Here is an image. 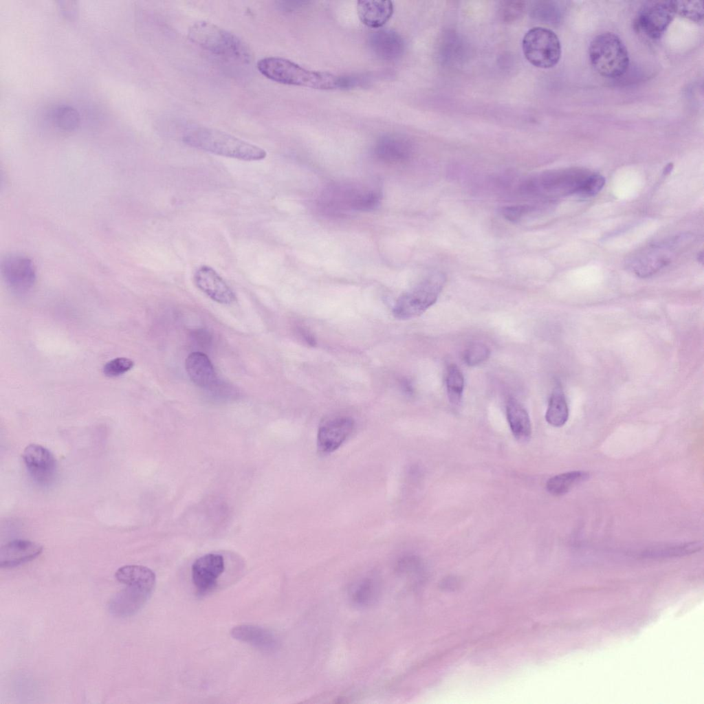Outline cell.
Here are the masks:
<instances>
[{
    "mask_svg": "<svg viewBox=\"0 0 704 704\" xmlns=\"http://www.w3.org/2000/svg\"><path fill=\"white\" fill-rule=\"evenodd\" d=\"M115 577L126 587L110 600L109 610L116 617L133 615L150 598L155 586V574L144 566L125 565L116 571Z\"/></svg>",
    "mask_w": 704,
    "mask_h": 704,
    "instance_id": "7a4b0ae2",
    "label": "cell"
},
{
    "mask_svg": "<svg viewBox=\"0 0 704 704\" xmlns=\"http://www.w3.org/2000/svg\"><path fill=\"white\" fill-rule=\"evenodd\" d=\"M232 637L240 641L249 644L265 652H272L278 647L276 636L268 629L252 625L241 624L231 630Z\"/></svg>",
    "mask_w": 704,
    "mask_h": 704,
    "instance_id": "d6986e66",
    "label": "cell"
},
{
    "mask_svg": "<svg viewBox=\"0 0 704 704\" xmlns=\"http://www.w3.org/2000/svg\"><path fill=\"white\" fill-rule=\"evenodd\" d=\"M676 14L675 1H648L635 19L636 28L652 39L659 38Z\"/></svg>",
    "mask_w": 704,
    "mask_h": 704,
    "instance_id": "30bf717a",
    "label": "cell"
},
{
    "mask_svg": "<svg viewBox=\"0 0 704 704\" xmlns=\"http://www.w3.org/2000/svg\"><path fill=\"white\" fill-rule=\"evenodd\" d=\"M182 140L190 146L244 161L261 160L267 156L266 151L262 148L211 128L199 127L190 130L184 134Z\"/></svg>",
    "mask_w": 704,
    "mask_h": 704,
    "instance_id": "3957f363",
    "label": "cell"
},
{
    "mask_svg": "<svg viewBox=\"0 0 704 704\" xmlns=\"http://www.w3.org/2000/svg\"><path fill=\"white\" fill-rule=\"evenodd\" d=\"M446 388L450 402L453 405H458L463 396L464 377L460 369L455 364H451L448 368Z\"/></svg>",
    "mask_w": 704,
    "mask_h": 704,
    "instance_id": "4316f807",
    "label": "cell"
},
{
    "mask_svg": "<svg viewBox=\"0 0 704 704\" xmlns=\"http://www.w3.org/2000/svg\"><path fill=\"white\" fill-rule=\"evenodd\" d=\"M568 417L567 402L562 388L558 385L550 397L545 419L550 425L561 427L567 421Z\"/></svg>",
    "mask_w": 704,
    "mask_h": 704,
    "instance_id": "cb8c5ba5",
    "label": "cell"
},
{
    "mask_svg": "<svg viewBox=\"0 0 704 704\" xmlns=\"http://www.w3.org/2000/svg\"><path fill=\"white\" fill-rule=\"evenodd\" d=\"M506 409L508 423L514 436L519 441L529 439L531 433V421L525 408L517 400L510 398Z\"/></svg>",
    "mask_w": 704,
    "mask_h": 704,
    "instance_id": "7402d4cb",
    "label": "cell"
},
{
    "mask_svg": "<svg viewBox=\"0 0 704 704\" xmlns=\"http://www.w3.org/2000/svg\"><path fill=\"white\" fill-rule=\"evenodd\" d=\"M24 464L33 479L41 485H48L55 478L56 462L52 453L46 448L32 443L23 450Z\"/></svg>",
    "mask_w": 704,
    "mask_h": 704,
    "instance_id": "4fadbf2b",
    "label": "cell"
},
{
    "mask_svg": "<svg viewBox=\"0 0 704 704\" xmlns=\"http://www.w3.org/2000/svg\"><path fill=\"white\" fill-rule=\"evenodd\" d=\"M525 5L522 1H503L499 6V16L505 22L516 21L523 14Z\"/></svg>",
    "mask_w": 704,
    "mask_h": 704,
    "instance_id": "f546056e",
    "label": "cell"
},
{
    "mask_svg": "<svg viewBox=\"0 0 704 704\" xmlns=\"http://www.w3.org/2000/svg\"><path fill=\"white\" fill-rule=\"evenodd\" d=\"M588 473L583 471H570L550 478L546 484L547 490L552 495L559 496L566 494L579 483L586 480Z\"/></svg>",
    "mask_w": 704,
    "mask_h": 704,
    "instance_id": "d4e9b609",
    "label": "cell"
},
{
    "mask_svg": "<svg viewBox=\"0 0 704 704\" xmlns=\"http://www.w3.org/2000/svg\"><path fill=\"white\" fill-rule=\"evenodd\" d=\"M701 548L702 544L699 542H690L648 549L643 552L641 556L646 558L681 556L696 552Z\"/></svg>",
    "mask_w": 704,
    "mask_h": 704,
    "instance_id": "484cf974",
    "label": "cell"
},
{
    "mask_svg": "<svg viewBox=\"0 0 704 704\" xmlns=\"http://www.w3.org/2000/svg\"><path fill=\"white\" fill-rule=\"evenodd\" d=\"M446 280L443 273L435 272L402 294L393 307L394 316L399 320H408L422 314L435 303Z\"/></svg>",
    "mask_w": 704,
    "mask_h": 704,
    "instance_id": "52a82bcc",
    "label": "cell"
},
{
    "mask_svg": "<svg viewBox=\"0 0 704 704\" xmlns=\"http://www.w3.org/2000/svg\"><path fill=\"white\" fill-rule=\"evenodd\" d=\"M605 178L598 173H590L578 192V196L590 197L597 195L604 187Z\"/></svg>",
    "mask_w": 704,
    "mask_h": 704,
    "instance_id": "1f68e13d",
    "label": "cell"
},
{
    "mask_svg": "<svg viewBox=\"0 0 704 704\" xmlns=\"http://www.w3.org/2000/svg\"><path fill=\"white\" fill-rule=\"evenodd\" d=\"M403 391L407 395H411L413 392L411 384L406 380H402L401 383Z\"/></svg>",
    "mask_w": 704,
    "mask_h": 704,
    "instance_id": "74e56055",
    "label": "cell"
},
{
    "mask_svg": "<svg viewBox=\"0 0 704 704\" xmlns=\"http://www.w3.org/2000/svg\"><path fill=\"white\" fill-rule=\"evenodd\" d=\"M412 153V144L406 138L398 134L384 135L377 140L374 154L381 161L399 164L407 161Z\"/></svg>",
    "mask_w": 704,
    "mask_h": 704,
    "instance_id": "2e32d148",
    "label": "cell"
},
{
    "mask_svg": "<svg viewBox=\"0 0 704 704\" xmlns=\"http://www.w3.org/2000/svg\"><path fill=\"white\" fill-rule=\"evenodd\" d=\"M354 426V420L348 416H337L326 420L318 430V451L329 454L338 449L351 435Z\"/></svg>",
    "mask_w": 704,
    "mask_h": 704,
    "instance_id": "5bb4252c",
    "label": "cell"
},
{
    "mask_svg": "<svg viewBox=\"0 0 704 704\" xmlns=\"http://www.w3.org/2000/svg\"><path fill=\"white\" fill-rule=\"evenodd\" d=\"M194 281L199 289L217 302L228 305L236 300L232 288L208 265H201L196 270Z\"/></svg>",
    "mask_w": 704,
    "mask_h": 704,
    "instance_id": "9a60e30c",
    "label": "cell"
},
{
    "mask_svg": "<svg viewBox=\"0 0 704 704\" xmlns=\"http://www.w3.org/2000/svg\"><path fill=\"white\" fill-rule=\"evenodd\" d=\"M672 168V164H668V165H667V166H666L665 167V168H664V171H663V173H664V174H668V173H670V172L671 171Z\"/></svg>",
    "mask_w": 704,
    "mask_h": 704,
    "instance_id": "f35d334b",
    "label": "cell"
},
{
    "mask_svg": "<svg viewBox=\"0 0 704 704\" xmlns=\"http://www.w3.org/2000/svg\"><path fill=\"white\" fill-rule=\"evenodd\" d=\"M298 334L301 339L308 345L314 346L316 344V340L314 336L307 328L299 327L297 328Z\"/></svg>",
    "mask_w": 704,
    "mask_h": 704,
    "instance_id": "d590c367",
    "label": "cell"
},
{
    "mask_svg": "<svg viewBox=\"0 0 704 704\" xmlns=\"http://www.w3.org/2000/svg\"><path fill=\"white\" fill-rule=\"evenodd\" d=\"M1 270L6 283L16 293L28 292L35 283L34 266L25 256L19 254L6 255L1 261Z\"/></svg>",
    "mask_w": 704,
    "mask_h": 704,
    "instance_id": "8fae6325",
    "label": "cell"
},
{
    "mask_svg": "<svg viewBox=\"0 0 704 704\" xmlns=\"http://www.w3.org/2000/svg\"><path fill=\"white\" fill-rule=\"evenodd\" d=\"M676 14L694 22L703 19V3L700 1H675Z\"/></svg>",
    "mask_w": 704,
    "mask_h": 704,
    "instance_id": "f1b7e54d",
    "label": "cell"
},
{
    "mask_svg": "<svg viewBox=\"0 0 704 704\" xmlns=\"http://www.w3.org/2000/svg\"><path fill=\"white\" fill-rule=\"evenodd\" d=\"M380 590V582L377 578L372 575L365 577L353 586L351 600L358 606H368L378 599Z\"/></svg>",
    "mask_w": 704,
    "mask_h": 704,
    "instance_id": "603a6c76",
    "label": "cell"
},
{
    "mask_svg": "<svg viewBox=\"0 0 704 704\" xmlns=\"http://www.w3.org/2000/svg\"><path fill=\"white\" fill-rule=\"evenodd\" d=\"M371 51L382 60H393L398 58L404 50L402 36L392 30H380L373 32L368 38Z\"/></svg>",
    "mask_w": 704,
    "mask_h": 704,
    "instance_id": "ac0fdd59",
    "label": "cell"
},
{
    "mask_svg": "<svg viewBox=\"0 0 704 704\" xmlns=\"http://www.w3.org/2000/svg\"><path fill=\"white\" fill-rule=\"evenodd\" d=\"M188 36L194 43L216 55L243 63L251 59L248 47L239 37L211 23H194L189 28Z\"/></svg>",
    "mask_w": 704,
    "mask_h": 704,
    "instance_id": "277c9868",
    "label": "cell"
},
{
    "mask_svg": "<svg viewBox=\"0 0 704 704\" xmlns=\"http://www.w3.org/2000/svg\"><path fill=\"white\" fill-rule=\"evenodd\" d=\"M534 210V207L529 205L510 206L503 208L502 214L508 221L516 222Z\"/></svg>",
    "mask_w": 704,
    "mask_h": 704,
    "instance_id": "836d02e7",
    "label": "cell"
},
{
    "mask_svg": "<svg viewBox=\"0 0 704 704\" xmlns=\"http://www.w3.org/2000/svg\"><path fill=\"white\" fill-rule=\"evenodd\" d=\"M134 362L126 358H117L108 362L103 367L106 376L113 377L124 374L133 368Z\"/></svg>",
    "mask_w": 704,
    "mask_h": 704,
    "instance_id": "d6a6232c",
    "label": "cell"
},
{
    "mask_svg": "<svg viewBox=\"0 0 704 704\" xmlns=\"http://www.w3.org/2000/svg\"><path fill=\"white\" fill-rule=\"evenodd\" d=\"M589 173L575 168L549 170L527 180L522 190L526 193L549 199L578 195Z\"/></svg>",
    "mask_w": 704,
    "mask_h": 704,
    "instance_id": "8992f818",
    "label": "cell"
},
{
    "mask_svg": "<svg viewBox=\"0 0 704 704\" xmlns=\"http://www.w3.org/2000/svg\"><path fill=\"white\" fill-rule=\"evenodd\" d=\"M185 366L189 378L197 386L204 388L215 386L217 375L214 368L205 353L199 351L191 353L186 360Z\"/></svg>",
    "mask_w": 704,
    "mask_h": 704,
    "instance_id": "ffe728a7",
    "label": "cell"
},
{
    "mask_svg": "<svg viewBox=\"0 0 704 704\" xmlns=\"http://www.w3.org/2000/svg\"><path fill=\"white\" fill-rule=\"evenodd\" d=\"M43 551V547L28 540H15L2 546L0 550V566L10 568L31 561Z\"/></svg>",
    "mask_w": 704,
    "mask_h": 704,
    "instance_id": "e0dca14e",
    "label": "cell"
},
{
    "mask_svg": "<svg viewBox=\"0 0 704 704\" xmlns=\"http://www.w3.org/2000/svg\"><path fill=\"white\" fill-rule=\"evenodd\" d=\"M522 51L525 57L531 64L546 69L558 63L561 56V45L558 37L552 30L535 27L524 36Z\"/></svg>",
    "mask_w": 704,
    "mask_h": 704,
    "instance_id": "ba28073f",
    "label": "cell"
},
{
    "mask_svg": "<svg viewBox=\"0 0 704 704\" xmlns=\"http://www.w3.org/2000/svg\"><path fill=\"white\" fill-rule=\"evenodd\" d=\"M261 74L274 82L321 90L349 89L357 84L354 78L305 69L280 57H266L257 62Z\"/></svg>",
    "mask_w": 704,
    "mask_h": 704,
    "instance_id": "6da1fadb",
    "label": "cell"
},
{
    "mask_svg": "<svg viewBox=\"0 0 704 704\" xmlns=\"http://www.w3.org/2000/svg\"><path fill=\"white\" fill-rule=\"evenodd\" d=\"M224 570V558L220 554L208 553L197 558L191 567L192 582L197 593L204 595L211 592Z\"/></svg>",
    "mask_w": 704,
    "mask_h": 704,
    "instance_id": "7c38bea8",
    "label": "cell"
},
{
    "mask_svg": "<svg viewBox=\"0 0 704 704\" xmlns=\"http://www.w3.org/2000/svg\"><path fill=\"white\" fill-rule=\"evenodd\" d=\"M357 12L364 25L377 29L390 19L394 6L391 1H359L357 2Z\"/></svg>",
    "mask_w": 704,
    "mask_h": 704,
    "instance_id": "44dd1931",
    "label": "cell"
},
{
    "mask_svg": "<svg viewBox=\"0 0 704 704\" xmlns=\"http://www.w3.org/2000/svg\"><path fill=\"white\" fill-rule=\"evenodd\" d=\"M52 120L57 127L67 131L77 129L80 122L78 112L69 106L56 108L52 113Z\"/></svg>",
    "mask_w": 704,
    "mask_h": 704,
    "instance_id": "83f0119b",
    "label": "cell"
},
{
    "mask_svg": "<svg viewBox=\"0 0 704 704\" xmlns=\"http://www.w3.org/2000/svg\"><path fill=\"white\" fill-rule=\"evenodd\" d=\"M459 582L454 578H448L445 579L442 583V587L445 589H453L456 588L458 586Z\"/></svg>",
    "mask_w": 704,
    "mask_h": 704,
    "instance_id": "8d00e7d4",
    "label": "cell"
},
{
    "mask_svg": "<svg viewBox=\"0 0 704 704\" xmlns=\"http://www.w3.org/2000/svg\"><path fill=\"white\" fill-rule=\"evenodd\" d=\"M588 52L593 68L604 77L617 78L628 69L627 49L613 33L604 32L595 36L590 43Z\"/></svg>",
    "mask_w": 704,
    "mask_h": 704,
    "instance_id": "5b68a950",
    "label": "cell"
},
{
    "mask_svg": "<svg viewBox=\"0 0 704 704\" xmlns=\"http://www.w3.org/2000/svg\"><path fill=\"white\" fill-rule=\"evenodd\" d=\"M490 355L489 349L483 344L476 342L468 346L464 352V362L470 366L484 362Z\"/></svg>",
    "mask_w": 704,
    "mask_h": 704,
    "instance_id": "4dcf8cb0",
    "label": "cell"
},
{
    "mask_svg": "<svg viewBox=\"0 0 704 704\" xmlns=\"http://www.w3.org/2000/svg\"><path fill=\"white\" fill-rule=\"evenodd\" d=\"M58 8L60 15L67 21H74L78 12V3L75 1H58Z\"/></svg>",
    "mask_w": 704,
    "mask_h": 704,
    "instance_id": "e575fe53",
    "label": "cell"
},
{
    "mask_svg": "<svg viewBox=\"0 0 704 704\" xmlns=\"http://www.w3.org/2000/svg\"><path fill=\"white\" fill-rule=\"evenodd\" d=\"M687 239V236L681 235L665 242L650 245L632 256L627 264L637 276H650L670 262L674 256V249Z\"/></svg>",
    "mask_w": 704,
    "mask_h": 704,
    "instance_id": "9c48e42d",
    "label": "cell"
}]
</instances>
